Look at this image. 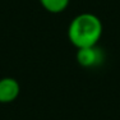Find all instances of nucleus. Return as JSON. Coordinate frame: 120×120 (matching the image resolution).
Here are the masks:
<instances>
[{"instance_id":"1","label":"nucleus","mask_w":120,"mask_h":120,"mask_svg":"<svg viewBox=\"0 0 120 120\" xmlns=\"http://www.w3.org/2000/svg\"><path fill=\"white\" fill-rule=\"evenodd\" d=\"M102 22L92 13H82L72 19L68 27V38L77 49L95 46L102 36Z\"/></svg>"},{"instance_id":"2","label":"nucleus","mask_w":120,"mask_h":120,"mask_svg":"<svg viewBox=\"0 0 120 120\" xmlns=\"http://www.w3.org/2000/svg\"><path fill=\"white\" fill-rule=\"evenodd\" d=\"M77 61L83 68H95L98 67L105 60V52L97 45L90 47H83L77 50Z\"/></svg>"},{"instance_id":"3","label":"nucleus","mask_w":120,"mask_h":120,"mask_svg":"<svg viewBox=\"0 0 120 120\" xmlns=\"http://www.w3.org/2000/svg\"><path fill=\"white\" fill-rule=\"evenodd\" d=\"M21 93V86L17 79L5 77L0 79V104H10L15 101Z\"/></svg>"},{"instance_id":"4","label":"nucleus","mask_w":120,"mask_h":120,"mask_svg":"<svg viewBox=\"0 0 120 120\" xmlns=\"http://www.w3.org/2000/svg\"><path fill=\"white\" fill-rule=\"evenodd\" d=\"M38 1L46 12L58 14L67 9L70 0H38Z\"/></svg>"}]
</instances>
